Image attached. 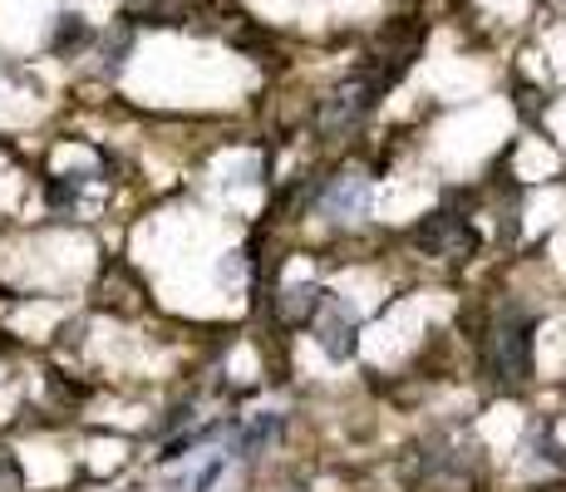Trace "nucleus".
Returning a JSON list of instances; mask_svg holds the SVG:
<instances>
[{
	"mask_svg": "<svg viewBox=\"0 0 566 492\" xmlns=\"http://www.w3.org/2000/svg\"><path fill=\"white\" fill-rule=\"evenodd\" d=\"M379 94H385V80H379L375 70H360V74H350L345 84H335V90L321 98V114H315V124H321V138L355 134V128L369 118V108H375Z\"/></svg>",
	"mask_w": 566,
	"mask_h": 492,
	"instance_id": "obj_1",
	"label": "nucleus"
},
{
	"mask_svg": "<svg viewBox=\"0 0 566 492\" xmlns=\"http://www.w3.org/2000/svg\"><path fill=\"white\" fill-rule=\"evenodd\" d=\"M488 369H493L497 385H522L532 369V321L527 311H507L493 321V331H488Z\"/></svg>",
	"mask_w": 566,
	"mask_h": 492,
	"instance_id": "obj_2",
	"label": "nucleus"
},
{
	"mask_svg": "<svg viewBox=\"0 0 566 492\" xmlns=\"http://www.w3.org/2000/svg\"><path fill=\"white\" fill-rule=\"evenodd\" d=\"M311 325H315V341H321V349L331 359H355V345H360V321H355L350 305H340V301H331V295H325L321 311L311 315Z\"/></svg>",
	"mask_w": 566,
	"mask_h": 492,
	"instance_id": "obj_3",
	"label": "nucleus"
},
{
	"mask_svg": "<svg viewBox=\"0 0 566 492\" xmlns=\"http://www.w3.org/2000/svg\"><path fill=\"white\" fill-rule=\"evenodd\" d=\"M413 242H419V251H429V257L453 261V257H468V251L478 247V237H473V227H468V217L433 212L429 222L413 232Z\"/></svg>",
	"mask_w": 566,
	"mask_h": 492,
	"instance_id": "obj_4",
	"label": "nucleus"
},
{
	"mask_svg": "<svg viewBox=\"0 0 566 492\" xmlns=\"http://www.w3.org/2000/svg\"><path fill=\"white\" fill-rule=\"evenodd\" d=\"M315 207H321L325 222H355V217H365V207H369V178L365 172H335Z\"/></svg>",
	"mask_w": 566,
	"mask_h": 492,
	"instance_id": "obj_5",
	"label": "nucleus"
},
{
	"mask_svg": "<svg viewBox=\"0 0 566 492\" xmlns=\"http://www.w3.org/2000/svg\"><path fill=\"white\" fill-rule=\"evenodd\" d=\"M321 301H325V291L311 286V281H306V286H286L276 295V315L286 325H311V315L321 311Z\"/></svg>",
	"mask_w": 566,
	"mask_h": 492,
	"instance_id": "obj_6",
	"label": "nucleus"
},
{
	"mask_svg": "<svg viewBox=\"0 0 566 492\" xmlns=\"http://www.w3.org/2000/svg\"><path fill=\"white\" fill-rule=\"evenodd\" d=\"M134 15H144L148 25H178L182 20V0H128Z\"/></svg>",
	"mask_w": 566,
	"mask_h": 492,
	"instance_id": "obj_7",
	"label": "nucleus"
},
{
	"mask_svg": "<svg viewBox=\"0 0 566 492\" xmlns=\"http://www.w3.org/2000/svg\"><path fill=\"white\" fill-rule=\"evenodd\" d=\"M80 45H90V30H84V20L80 15H60V35H54V50H80Z\"/></svg>",
	"mask_w": 566,
	"mask_h": 492,
	"instance_id": "obj_8",
	"label": "nucleus"
},
{
	"mask_svg": "<svg viewBox=\"0 0 566 492\" xmlns=\"http://www.w3.org/2000/svg\"><path fill=\"white\" fill-rule=\"evenodd\" d=\"M271 433H276V419H256L252 429L242 433V443H237V458H252L256 448H266V443H271Z\"/></svg>",
	"mask_w": 566,
	"mask_h": 492,
	"instance_id": "obj_9",
	"label": "nucleus"
},
{
	"mask_svg": "<svg viewBox=\"0 0 566 492\" xmlns=\"http://www.w3.org/2000/svg\"><path fill=\"white\" fill-rule=\"evenodd\" d=\"M222 468H227V458H212V463L202 468V478H198V492H207V488H212L217 478H222Z\"/></svg>",
	"mask_w": 566,
	"mask_h": 492,
	"instance_id": "obj_10",
	"label": "nucleus"
}]
</instances>
